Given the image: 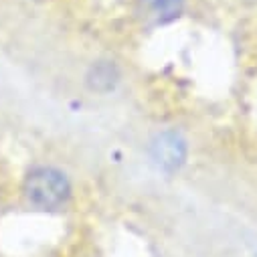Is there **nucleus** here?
Here are the masks:
<instances>
[{"mask_svg":"<svg viewBox=\"0 0 257 257\" xmlns=\"http://www.w3.org/2000/svg\"><path fill=\"white\" fill-rule=\"evenodd\" d=\"M25 199L39 211L61 209L71 197V184L67 176L57 168H35L23 184Z\"/></svg>","mask_w":257,"mask_h":257,"instance_id":"f257e3e1","label":"nucleus"},{"mask_svg":"<svg viewBox=\"0 0 257 257\" xmlns=\"http://www.w3.org/2000/svg\"><path fill=\"white\" fill-rule=\"evenodd\" d=\"M150 154H152V160L162 170L172 172L184 164L186 154H188V146H186V140L182 134H178L174 130H166V132H160L152 140Z\"/></svg>","mask_w":257,"mask_h":257,"instance_id":"f03ea898","label":"nucleus"},{"mask_svg":"<svg viewBox=\"0 0 257 257\" xmlns=\"http://www.w3.org/2000/svg\"><path fill=\"white\" fill-rule=\"evenodd\" d=\"M184 0H136V17L150 27L172 23L180 17Z\"/></svg>","mask_w":257,"mask_h":257,"instance_id":"7ed1b4c3","label":"nucleus"},{"mask_svg":"<svg viewBox=\"0 0 257 257\" xmlns=\"http://www.w3.org/2000/svg\"><path fill=\"white\" fill-rule=\"evenodd\" d=\"M121 79V73H119V67L115 65L113 61H107V59H101V61H95L93 65L89 67L87 71V87L91 91H97V93H107L111 89H115V85L119 83Z\"/></svg>","mask_w":257,"mask_h":257,"instance_id":"20e7f679","label":"nucleus"},{"mask_svg":"<svg viewBox=\"0 0 257 257\" xmlns=\"http://www.w3.org/2000/svg\"><path fill=\"white\" fill-rule=\"evenodd\" d=\"M71 257H99V253H97L95 247H91V245H83V247H77L75 253H73Z\"/></svg>","mask_w":257,"mask_h":257,"instance_id":"39448f33","label":"nucleus"}]
</instances>
